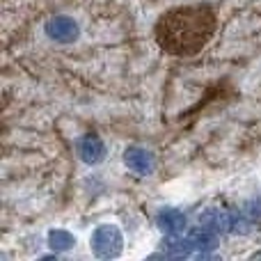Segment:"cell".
<instances>
[{
  "instance_id": "4",
  "label": "cell",
  "mask_w": 261,
  "mask_h": 261,
  "mask_svg": "<svg viewBox=\"0 0 261 261\" xmlns=\"http://www.w3.org/2000/svg\"><path fill=\"white\" fill-rule=\"evenodd\" d=\"M78 156L87 163V165H96L106 158V144L101 142L99 135H85L78 140Z\"/></svg>"
},
{
  "instance_id": "3",
  "label": "cell",
  "mask_w": 261,
  "mask_h": 261,
  "mask_svg": "<svg viewBox=\"0 0 261 261\" xmlns=\"http://www.w3.org/2000/svg\"><path fill=\"white\" fill-rule=\"evenodd\" d=\"M44 30H46V35H48V39L60 41V44H71V41H76L78 35H81L78 23L73 21L71 16H64V14L53 16L48 23H46Z\"/></svg>"
},
{
  "instance_id": "6",
  "label": "cell",
  "mask_w": 261,
  "mask_h": 261,
  "mask_svg": "<svg viewBox=\"0 0 261 261\" xmlns=\"http://www.w3.org/2000/svg\"><path fill=\"white\" fill-rule=\"evenodd\" d=\"M158 227L165 231L167 236H179L186 229V216L179 208H163L156 218Z\"/></svg>"
},
{
  "instance_id": "1",
  "label": "cell",
  "mask_w": 261,
  "mask_h": 261,
  "mask_svg": "<svg viewBox=\"0 0 261 261\" xmlns=\"http://www.w3.org/2000/svg\"><path fill=\"white\" fill-rule=\"evenodd\" d=\"M216 30V16L208 7H179L161 18L158 41L165 50L179 55H190L199 50Z\"/></svg>"
},
{
  "instance_id": "2",
  "label": "cell",
  "mask_w": 261,
  "mask_h": 261,
  "mask_svg": "<svg viewBox=\"0 0 261 261\" xmlns=\"http://www.w3.org/2000/svg\"><path fill=\"white\" fill-rule=\"evenodd\" d=\"M124 248V236L117 225H99L92 234V250L99 259L119 257Z\"/></svg>"
},
{
  "instance_id": "7",
  "label": "cell",
  "mask_w": 261,
  "mask_h": 261,
  "mask_svg": "<svg viewBox=\"0 0 261 261\" xmlns=\"http://www.w3.org/2000/svg\"><path fill=\"white\" fill-rule=\"evenodd\" d=\"M48 245L55 252H67V250H71L76 245V239L64 229H53V231H48Z\"/></svg>"
},
{
  "instance_id": "5",
  "label": "cell",
  "mask_w": 261,
  "mask_h": 261,
  "mask_svg": "<svg viewBox=\"0 0 261 261\" xmlns=\"http://www.w3.org/2000/svg\"><path fill=\"white\" fill-rule=\"evenodd\" d=\"M124 163L138 174H151L153 167H156V161H153L151 151L142 147H128L126 153H124Z\"/></svg>"
}]
</instances>
